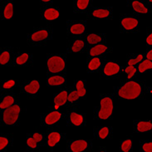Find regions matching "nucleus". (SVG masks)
Masks as SVG:
<instances>
[{
  "label": "nucleus",
  "instance_id": "43",
  "mask_svg": "<svg viewBox=\"0 0 152 152\" xmlns=\"http://www.w3.org/2000/svg\"><path fill=\"white\" fill-rule=\"evenodd\" d=\"M43 2H49V0H42Z\"/></svg>",
  "mask_w": 152,
  "mask_h": 152
},
{
  "label": "nucleus",
  "instance_id": "14",
  "mask_svg": "<svg viewBox=\"0 0 152 152\" xmlns=\"http://www.w3.org/2000/svg\"><path fill=\"white\" fill-rule=\"evenodd\" d=\"M107 49V47L106 46L97 45L94 47L93 48H91V51H90V54H91V56H97V55H100L101 53H103Z\"/></svg>",
  "mask_w": 152,
  "mask_h": 152
},
{
  "label": "nucleus",
  "instance_id": "33",
  "mask_svg": "<svg viewBox=\"0 0 152 152\" xmlns=\"http://www.w3.org/2000/svg\"><path fill=\"white\" fill-rule=\"evenodd\" d=\"M136 69L134 66H129L126 68V72L128 74V78H131L132 76H134V74L136 73Z\"/></svg>",
  "mask_w": 152,
  "mask_h": 152
},
{
  "label": "nucleus",
  "instance_id": "34",
  "mask_svg": "<svg viewBox=\"0 0 152 152\" xmlns=\"http://www.w3.org/2000/svg\"><path fill=\"white\" fill-rule=\"evenodd\" d=\"M108 133H109L108 128L107 127H104V128H102L101 131H99V136H100L101 139H105L107 136Z\"/></svg>",
  "mask_w": 152,
  "mask_h": 152
},
{
  "label": "nucleus",
  "instance_id": "10",
  "mask_svg": "<svg viewBox=\"0 0 152 152\" xmlns=\"http://www.w3.org/2000/svg\"><path fill=\"white\" fill-rule=\"evenodd\" d=\"M40 87V85H39V82L37 81H31V83L29 85L25 86V91L28 93H31V94H35L37 92L38 89Z\"/></svg>",
  "mask_w": 152,
  "mask_h": 152
},
{
  "label": "nucleus",
  "instance_id": "20",
  "mask_svg": "<svg viewBox=\"0 0 152 152\" xmlns=\"http://www.w3.org/2000/svg\"><path fill=\"white\" fill-rule=\"evenodd\" d=\"M151 68H152V62L148 60V59L141 62L139 65V71L141 73L144 72L146 70H147V69H151Z\"/></svg>",
  "mask_w": 152,
  "mask_h": 152
},
{
  "label": "nucleus",
  "instance_id": "9",
  "mask_svg": "<svg viewBox=\"0 0 152 152\" xmlns=\"http://www.w3.org/2000/svg\"><path fill=\"white\" fill-rule=\"evenodd\" d=\"M122 26L126 29L131 30V29H133V28H135L136 27L137 24H138V21L136 19H135V18H124L122 20Z\"/></svg>",
  "mask_w": 152,
  "mask_h": 152
},
{
  "label": "nucleus",
  "instance_id": "21",
  "mask_svg": "<svg viewBox=\"0 0 152 152\" xmlns=\"http://www.w3.org/2000/svg\"><path fill=\"white\" fill-rule=\"evenodd\" d=\"M85 31V27L82 24H75L71 26V32L73 34H81Z\"/></svg>",
  "mask_w": 152,
  "mask_h": 152
},
{
  "label": "nucleus",
  "instance_id": "35",
  "mask_svg": "<svg viewBox=\"0 0 152 152\" xmlns=\"http://www.w3.org/2000/svg\"><path fill=\"white\" fill-rule=\"evenodd\" d=\"M142 58H143V56L142 55H139L136 59H131L130 61L128 62V64H129V66H133V65H135V64H136L137 62L141 61Z\"/></svg>",
  "mask_w": 152,
  "mask_h": 152
},
{
  "label": "nucleus",
  "instance_id": "42",
  "mask_svg": "<svg viewBox=\"0 0 152 152\" xmlns=\"http://www.w3.org/2000/svg\"><path fill=\"white\" fill-rule=\"evenodd\" d=\"M147 58H148V60H150V61H152V50L150 51L148 53H147Z\"/></svg>",
  "mask_w": 152,
  "mask_h": 152
},
{
  "label": "nucleus",
  "instance_id": "40",
  "mask_svg": "<svg viewBox=\"0 0 152 152\" xmlns=\"http://www.w3.org/2000/svg\"><path fill=\"white\" fill-rule=\"evenodd\" d=\"M34 140L36 141V142H39L42 140V136L41 134H38V133H35L33 135V137Z\"/></svg>",
  "mask_w": 152,
  "mask_h": 152
},
{
  "label": "nucleus",
  "instance_id": "41",
  "mask_svg": "<svg viewBox=\"0 0 152 152\" xmlns=\"http://www.w3.org/2000/svg\"><path fill=\"white\" fill-rule=\"evenodd\" d=\"M146 42L149 44V45H152V33L151 34V35L149 36L148 37H147Z\"/></svg>",
  "mask_w": 152,
  "mask_h": 152
},
{
  "label": "nucleus",
  "instance_id": "36",
  "mask_svg": "<svg viewBox=\"0 0 152 152\" xmlns=\"http://www.w3.org/2000/svg\"><path fill=\"white\" fill-rule=\"evenodd\" d=\"M8 141L4 137H0V150H3L8 145Z\"/></svg>",
  "mask_w": 152,
  "mask_h": 152
},
{
  "label": "nucleus",
  "instance_id": "30",
  "mask_svg": "<svg viewBox=\"0 0 152 152\" xmlns=\"http://www.w3.org/2000/svg\"><path fill=\"white\" fill-rule=\"evenodd\" d=\"M28 59V55L27 53H23L22 56H20L19 57H18V58H17L16 62H17V63H18V64L21 65V64L25 63Z\"/></svg>",
  "mask_w": 152,
  "mask_h": 152
},
{
  "label": "nucleus",
  "instance_id": "23",
  "mask_svg": "<svg viewBox=\"0 0 152 152\" xmlns=\"http://www.w3.org/2000/svg\"><path fill=\"white\" fill-rule=\"evenodd\" d=\"M100 65H101V62L99 60V58L94 57V58L89 62L88 67H89V69H91V70H96V69H97V68L100 66Z\"/></svg>",
  "mask_w": 152,
  "mask_h": 152
},
{
  "label": "nucleus",
  "instance_id": "3",
  "mask_svg": "<svg viewBox=\"0 0 152 152\" xmlns=\"http://www.w3.org/2000/svg\"><path fill=\"white\" fill-rule=\"evenodd\" d=\"M101 110L98 116L102 120H106L112 115L113 111V103L111 98L106 97L101 101Z\"/></svg>",
  "mask_w": 152,
  "mask_h": 152
},
{
  "label": "nucleus",
  "instance_id": "32",
  "mask_svg": "<svg viewBox=\"0 0 152 152\" xmlns=\"http://www.w3.org/2000/svg\"><path fill=\"white\" fill-rule=\"evenodd\" d=\"M79 96H79V94H78L77 91H72V92L70 93V95L68 96V97H67V100L69 101H71V102H72V101H76V100L79 98Z\"/></svg>",
  "mask_w": 152,
  "mask_h": 152
},
{
  "label": "nucleus",
  "instance_id": "17",
  "mask_svg": "<svg viewBox=\"0 0 152 152\" xmlns=\"http://www.w3.org/2000/svg\"><path fill=\"white\" fill-rule=\"evenodd\" d=\"M65 81L64 78L59 76H55L50 77L48 79V83L51 86H57V85H61Z\"/></svg>",
  "mask_w": 152,
  "mask_h": 152
},
{
  "label": "nucleus",
  "instance_id": "15",
  "mask_svg": "<svg viewBox=\"0 0 152 152\" xmlns=\"http://www.w3.org/2000/svg\"><path fill=\"white\" fill-rule=\"evenodd\" d=\"M137 129L141 132H145L152 129V124L150 122H141L137 125Z\"/></svg>",
  "mask_w": 152,
  "mask_h": 152
},
{
  "label": "nucleus",
  "instance_id": "24",
  "mask_svg": "<svg viewBox=\"0 0 152 152\" xmlns=\"http://www.w3.org/2000/svg\"><path fill=\"white\" fill-rule=\"evenodd\" d=\"M93 16L96 18H107L109 15V11L105 10V9H99L93 12Z\"/></svg>",
  "mask_w": 152,
  "mask_h": 152
},
{
  "label": "nucleus",
  "instance_id": "4",
  "mask_svg": "<svg viewBox=\"0 0 152 152\" xmlns=\"http://www.w3.org/2000/svg\"><path fill=\"white\" fill-rule=\"evenodd\" d=\"M47 66L51 72L57 73L64 69L65 62L60 57H52L47 61Z\"/></svg>",
  "mask_w": 152,
  "mask_h": 152
},
{
  "label": "nucleus",
  "instance_id": "37",
  "mask_svg": "<svg viewBox=\"0 0 152 152\" xmlns=\"http://www.w3.org/2000/svg\"><path fill=\"white\" fill-rule=\"evenodd\" d=\"M27 143H28V146H30L31 148H36V147H37V142H36V141L33 139V138H28Z\"/></svg>",
  "mask_w": 152,
  "mask_h": 152
},
{
  "label": "nucleus",
  "instance_id": "8",
  "mask_svg": "<svg viewBox=\"0 0 152 152\" xmlns=\"http://www.w3.org/2000/svg\"><path fill=\"white\" fill-rule=\"evenodd\" d=\"M61 113L58 112H52L49 113L45 119L46 123L47 125H52V124H54L56 123L60 118H61Z\"/></svg>",
  "mask_w": 152,
  "mask_h": 152
},
{
  "label": "nucleus",
  "instance_id": "28",
  "mask_svg": "<svg viewBox=\"0 0 152 152\" xmlns=\"http://www.w3.org/2000/svg\"><path fill=\"white\" fill-rule=\"evenodd\" d=\"M9 58H10V56H9V53L8 52H4L1 54L0 56V63L1 64H6L7 62H8L9 61Z\"/></svg>",
  "mask_w": 152,
  "mask_h": 152
},
{
  "label": "nucleus",
  "instance_id": "25",
  "mask_svg": "<svg viewBox=\"0 0 152 152\" xmlns=\"http://www.w3.org/2000/svg\"><path fill=\"white\" fill-rule=\"evenodd\" d=\"M76 91L78 92L80 96H83L86 95V89L84 88L83 82L81 81H77V83H76Z\"/></svg>",
  "mask_w": 152,
  "mask_h": 152
},
{
  "label": "nucleus",
  "instance_id": "11",
  "mask_svg": "<svg viewBox=\"0 0 152 152\" xmlns=\"http://www.w3.org/2000/svg\"><path fill=\"white\" fill-rule=\"evenodd\" d=\"M44 17L47 20H54L59 17V12L54 8H49V9L45 11Z\"/></svg>",
  "mask_w": 152,
  "mask_h": 152
},
{
  "label": "nucleus",
  "instance_id": "31",
  "mask_svg": "<svg viewBox=\"0 0 152 152\" xmlns=\"http://www.w3.org/2000/svg\"><path fill=\"white\" fill-rule=\"evenodd\" d=\"M89 1L88 0H78L77 1V7L80 9H86V8L88 6Z\"/></svg>",
  "mask_w": 152,
  "mask_h": 152
},
{
  "label": "nucleus",
  "instance_id": "5",
  "mask_svg": "<svg viewBox=\"0 0 152 152\" xmlns=\"http://www.w3.org/2000/svg\"><path fill=\"white\" fill-rule=\"evenodd\" d=\"M119 70H120V66L118 64L114 62H108L104 68V73L107 76H112L118 73Z\"/></svg>",
  "mask_w": 152,
  "mask_h": 152
},
{
  "label": "nucleus",
  "instance_id": "2",
  "mask_svg": "<svg viewBox=\"0 0 152 152\" xmlns=\"http://www.w3.org/2000/svg\"><path fill=\"white\" fill-rule=\"evenodd\" d=\"M19 112H20V107L18 105H14L6 109L4 112V121L8 125L14 124L18 118Z\"/></svg>",
  "mask_w": 152,
  "mask_h": 152
},
{
  "label": "nucleus",
  "instance_id": "22",
  "mask_svg": "<svg viewBox=\"0 0 152 152\" xmlns=\"http://www.w3.org/2000/svg\"><path fill=\"white\" fill-rule=\"evenodd\" d=\"M13 7L12 4H8V5L6 6L5 9H4V17L7 19H9L13 17Z\"/></svg>",
  "mask_w": 152,
  "mask_h": 152
},
{
  "label": "nucleus",
  "instance_id": "7",
  "mask_svg": "<svg viewBox=\"0 0 152 152\" xmlns=\"http://www.w3.org/2000/svg\"><path fill=\"white\" fill-rule=\"evenodd\" d=\"M87 146V143L85 141H76L71 145V149L73 152L83 151Z\"/></svg>",
  "mask_w": 152,
  "mask_h": 152
},
{
  "label": "nucleus",
  "instance_id": "39",
  "mask_svg": "<svg viewBox=\"0 0 152 152\" xmlns=\"http://www.w3.org/2000/svg\"><path fill=\"white\" fill-rule=\"evenodd\" d=\"M143 150L146 152H152V143H146L143 146Z\"/></svg>",
  "mask_w": 152,
  "mask_h": 152
},
{
  "label": "nucleus",
  "instance_id": "18",
  "mask_svg": "<svg viewBox=\"0 0 152 152\" xmlns=\"http://www.w3.org/2000/svg\"><path fill=\"white\" fill-rule=\"evenodd\" d=\"M71 122L75 125V126H80L82 122H83V117L81 115H78L75 112L71 113Z\"/></svg>",
  "mask_w": 152,
  "mask_h": 152
},
{
  "label": "nucleus",
  "instance_id": "44",
  "mask_svg": "<svg viewBox=\"0 0 152 152\" xmlns=\"http://www.w3.org/2000/svg\"><path fill=\"white\" fill-rule=\"evenodd\" d=\"M150 2H152V0H150Z\"/></svg>",
  "mask_w": 152,
  "mask_h": 152
},
{
  "label": "nucleus",
  "instance_id": "12",
  "mask_svg": "<svg viewBox=\"0 0 152 152\" xmlns=\"http://www.w3.org/2000/svg\"><path fill=\"white\" fill-rule=\"evenodd\" d=\"M61 139V136L57 132H52L48 136V146H54L57 142H59Z\"/></svg>",
  "mask_w": 152,
  "mask_h": 152
},
{
  "label": "nucleus",
  "instance_id": "26",
  "mask_svg": "<svg viewBox=\"0 0 152 152\" xmlns=\"http://www.w3.org/2000/svg\"><path fill=\"white\" fill-rule=\"evenodd\" d=\"M101 38L99 36L96 35V34H90L87 37V41L90 44H96L97 42H101Z\"/></svg>",
  "mask_w": 152,
  "mask_h": 152
},
{
  "label": "nucleus",
  "instance_id": "1",
  "mask_svg": "<svg viewBox=\"0 0 152 152\" xmlns=\"http://www.w3.org/2000/svg\"><path fill=\"white\" fill-rule=\"evenodd\" d=\"M141 88L138 83L135 81H129L120 89L118 94L122 98L132 100L138 97L141 94Z\"/></svg>",
  "mask_w": 152,
  "mask_h": 152
},
{
  "label": "nucleus",
  "instance_id": "27",
  "mask_svg": "<svg viewBox=\"0 0 152 152\" xmlns=\"http://www.w3.org/2000/svg\"><path fill=\"white\" fill-rule=\"evenodd\" d=\"M84 47V42L81 40H76L75 42H74V45L72 46V51L75 52H77L79 51H81L82 49V47Z\"/></svg>",
  "mask_w": 152,
  "mask_h": 152
},
{
  "label": "nucleus",
  "instance_id": "38",
  "mask_svg": "<svg viewBox=\"0 0 152 152\" xmlns=\"http://www.w3.org/2000/svg\"><path fill=\"white\" fill-rule=\"evenodd\" d=\"M14 85H15V81H13V80H10V81H7V82H5V83L4 84V88L8 89V88L13 87Z\"/></svg>",
  "mask_w": 152,
  "mask_h": 152
},
{
  "label": "nucleus",
  "instance_id": "29",
  "mask_svg": "<svg viewBox=\"0 0 152 152\" xmlns=\"http://www.w3.org/2000/svg\"><path fill=\"white\" fill-rule=\"evenodd\" d=\"M131 140H127V141L122 143V149L124 152L129 151L130 149H131Z\"/></svg>",
  "mask_w": 152,
  "mask_h": 152
},
{
  "label": "nucleus",
  "instance_id": "19",
  "mask_svg": "<svg viewBox=\"0 0 152 152\" xmlns=\"http://www.w3.org/2000/svg\"><path fill=\"white\" fill-rule=\"evenodd\" d=\"M14 102V99L12 96H6L4 99L3 102H1L0 104V108H4V109H8L9 107H12L13 103Z\"/></svg>",
  "mask_w": 152,
  "mask_h": 152
},
{
  "label": "nucleus",
  "instance_id": "16",
  "mask_svg": "<svg viewBox=\"0 0 152 152\" xmlns=\"http://www.w3.org/2000/svg\"><path fill=\"white\" fill-rule=\"evenodd\" d=\"M132 7L135 9V11H136L138 13H146L148 12L146 8L141 3H140L138 1H134L132 4Z\"/></svg>",
  "mask_w": 152,
  "mask_h": 152
},
{
  "label": "nucleus",
  "instance_id": "13",
  "mask_svg": "<svg viewBox=\"0 0 152 152\" xmlns=\"http://www.w3.org/2000/svg\"><path fill=\"white\" fill-rule=\"evenodd\" d=\"M47 32L46 30H42L39 32H37L35 33H33L32 35V39L35 42H38V41H42L45 39L47 37Z\"/></svg>",
  "mask_w": 152,
  "mask_h": 152
},
{
  "label": "nucleus",
  "instance_id": "6",
  "mask_svg": "<svg viewBox=\"0 0 152 152\" xmlns=\"http://www.w3.org/2000/svg\"><path fill=\"white\" fill-rule=\"evenodd\" d=\"M67 92L66 91H62L61 93H59L57 96L54 98V103H55V107L56 109H57L59 107L63 106L66 102L67 100Z\"/></svg>",
  "mask_w": 152,
  "mask_h": 152
}]
</instances>
